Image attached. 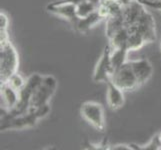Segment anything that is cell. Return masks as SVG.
<instances>
[{
  "label": "cell",
  "mask_w": 161,
  "mask_h": 150,
  "mask_svg": "<svg viewBox=\"0 0 161 150\" xmlns=\"http://www.w3.org/2000/svg\"><path fill=\"white\" fill-rule=\"evenodd\" d=\"M146 8H152L161 12V0H137Z\"/></svg>",
  "instance_id": "cell-18"
},
{
  "label": "cell",
  "mask_w": 161,
  "mask_h": 150,
  "mask_svg": "<svg viewBox=\"0 0 161 150\" xmlns=\"http://www.w3.org/2000/svg\"><path fill=\"white\" fill-rule=\"evenodd\" d=\"M19 101V91L8 83L1 84V110L10 111L16 107Z\"/></svg>",
  "instance_id": "cell-10"
},
{
  "label": "cell",
  "mask_w": 161,
  "mask_h": 150,
  "mask_svg": "<svg viewBox=\"0 0 161 150\" xmlns=\"http://www.w3.org/2000/svg\"><path fill=\"white\" fill-rule=\"evenodd\" d=\"M134 0H117V2L121 5L122 7H126L128 6V5H130Z\"/></svg>",
  "instance_id": "cell-20"
},
{
  "label": "cell",
  "mask_w": 161,
  "mask_h": 150,
  "mask_svg": "<svg viewBox=\"0 0 161 150\" xmlns=\"http://www.w3.org/2000/svg\"><path fill=\"white\" fill-rule=\"evenodd\" d=\"M57 87V81L53 76H43L40 83L36 86L30 101V109H38L48 105Z\"/></svg>",
  "instance_id": "cell-5"
},
{
  "label": "cell",
  "mask_w": 161,
  "mask_h": 150,
  "mask_svg": "<svg viewBox=\"0 0 161 150\" xmlns=\"http://www.w3.org/2000/svg\"><path fill=\"white\" fill-rule=\"evenodd\" d=\"M107 84V100L109 107L112 110H117L121 108L124 104L123 90L116 86L110 79L106 81Z\"/></svg>",
  "instance_id": "cell-12"
},
{
  "label": "cell",
  "mask_w": 161,
  "mask_h": 150,
  "mask_svg": "<svg viewBox=\"0 0 161 150\" xmlns=\"http://www.w3.org/2000/svg\"><path fill=\"white\" fill-rule=\"evenodd\" d=\"M111 50H112V48H111L110 44H108L103 50V53L96 65L95 71H94L93 80L95 82H101V81L106 82L111 78V75H112L114 71L110 58Z\"/></svg>",
  "instance_id": "cell-8"
},
{
  "label": "cell",
  "mask_w": 161,
  "mask_h": 150,
  "mask_svg": "<svg viewBox=\"0 0 161 150\" xmlns=\"http://www.w3.org/2000/svg\"><path fill=\"white\" fill-rule=\"evenodd\" d=\"M8 25H9V19L8 16L4 12L0 13V42L8 40Z\"/></svg>",
  "instance_id": "cell-16"
},
{
  "label": "cell",
  "mask_w": 161,
  "mask_h": 150,
  "mask_svg": "<svg viewBox=\"0 0 161 150\" xmlns=\"http://www.w3.org/2000/svg\"><path fill=\"white\" fill-rule=\"evenodd\" d=\"M49 111H50V107L49 105H46L38 109H30L28 112L18 116L1 119L0 129L1 131H5L8 129H24L33 127L37 124L38 120L45 117Z\"/></svg>",
  "instance_id": "cell-3"
},
{
  "label": "cell",
  "mask_w": 161,
  "mask_h": 150,
  "mask_svg": "<svg viewBox=\"0 0 161 150\" xmlns=\"http://www.w3.org/2000/svg\"><path fill=\"white\" fill-rule=\"evenodd\" d=\"M83 1H85V0H58V1H54L55 3H71V4H79Z\"/></svg>",
  "instance_id": "cell-19"
},
{
  "label": "cell",
  "mask_w": 161,
  "mask_h": 150,
  "mask_svg": "<svg viewBox=\"0 0 161 150\" xmlns=\"http://www.w3.org/2000/svg\"><path fill=\"white\" fill-rule=\"evenodd\" d=\"M47 10L55 15L61 16L65 18L72 27L75 29L77 24H78L79 17L76 13V5L71 3H55L51 2L47 5Z\"/></svg>",
  "instance_id": "cell-9"
},
{
  "label": "cell",
  "mask_w": 161,
  "mask_h": 150,
  "mask_svg": "<svg viewBox=\"0 0 161 150\" xmlns=\"http://www.w3.org/2000/svg\"><path fill=\"white\" fill-rule=\"evenodd\" d=\"M42 77L43 76L39 74H32L27 79L25 85L19 90V101L16 105V107L10 111L1 110V119L11 118L14 117V116H18L28 112L30 110V101L32 94L34 92L36 86L42 80Z\"/></svg>",
  "instance_id": "cell-4"
},
{
  "label": "cell",
  "mask_w": 161,
  "mask_h": 150,
  "mask_svg": "<svg viewBox=\"0 0 161 150\" xmlns=\"http://www.w3.org/2000/svg\"><path fill=\"white\" fill-rule=\"evenodd\" d=\"M158 137H159V139H160V141H161V132L158 133Z\"/></svg>",
  "instance_id": "cell-22"
},
{
  "label": "cell",
  "mask_w": 161,
  "mask_h": 150,
  "mask_svg": "<svg viewBox=\"0 0 161 150\" xmlns=\"http://www.w3.org/2000/svg\"><path fill=\"white\" fill-rule=\"evenodd\" d=\"M110 149H115V150H118V149H127V150H130V149H132L131 148V145H125V144H123V145H115L114 147H111Z\"/></svg>",
  "instance_id": "cell-21"
},
{
  "label": "cell",
  "mask_w": 161,
  "mask_h": 150,
  "mask_svg": "<svg viewBox=\"0 0 161 150\" xmlns=\"http://www.w3.org/2000/svg\"><path fill=\"white\" fill-rule=\"evenodd\" d=\"M160 47H161V42H160Z\"/></svg>",
  "instance_id": "cell-23"
},
{
  "label": "cell",
  "mask_w": 161,
  "mask_h": 150,
  "mask_svg": "<svg viewBox=\"0 0 161 150\" xmlns=\"http://www.w3.org/2000/svg\"><path fill=\"white\" fill-rule=\"evenodd\" d=\"M19 56L11 41L0 42V82L5 83L13 74L17 73Z\"/></svg>",
  "instance_id": "cell-2"
},
{
  "label": "cell",
  "mask_w": 161,
  "mask_h": 150,
  "mask_svg": "<svg viewBox=\"0 0 161 150\" xmlns=\"http://www.w3.org/2000/svg\"><path fill=\"white\" fill-rule=\"evenodd\" d=\"M110 80L123 91L134 90L140 87L130 60H127L119 68L115 69L111 75Z\"/></svg>",
  "instance_id": "cell-6"
},
{
  "label": "cell",
  "mask_w": 161,
  "mask_h": 150,
  "mask_svg": "<svg viewBox=\"0 0 161 150\" xmlns=\"http://www.w3.org/2000/svg\"><path fill=\"white\" fill-rule=\"evenodd\" d=\"M80 113L88 123L91 124L94 128L103 131L105 128L104 111L101 104L97 102L88 101L82 104Z\"/></svg>",
  "instance_id": "cell-7"
},
{
  "label": "cell",
  "mask_w": 161,
  "mask_h": 150,
  "mask_svg": "<svg viewBox=\"0 0 161 150\" xmlns=\"http://www.w3.org/2000/svg\"><path fill=\"white\" fill-rule=\"evenodd\" d=\"M127 53H128V50L125 48H112L110 58H111V63H112L113 70L119 68L122 64L126 62Z\"/></svg>",
  "instance_id": "cell-14"
},
{
  "label": "cell",
  "mask_w": 161,
  "mask_h": 150,
  "mask_svg": "<svg viewBox=\"0 0 161 150\" xmlns=\"http://www.w3.org/2000/svg\"><path fill=\"white\" fill-rule=\"evenodd\" d=\"M5 83H6V82H5ZM7 83L10 86H12L14 89L19 91L21 88L25 85L26 81H24V79L22 78L21 75H19L18 73H15V74H13L12 76L10 77L9 80L7 81Z\"/></svg>",
  "instance_id": "cell-17"
},
{
  "label": "cell",
  "mask_w": 161,
  "mask_h": 150,
  "mask_svg": "<svg viewBox=\"0 0 161 150\" xmlns=\"http://www.w3.org/2000/svg\"><path fill=\"white\" fill-rule=\"evenodd\" d=\"M102 19H104L103 16L99 13V11L96 10L89 14L88 16L84 18H80L78 21V24H77L75 30L79 31L81 33H85L88 30H90L92 27L95 26L97 23H99Z\"/></svg>",
  "instance_id": "cell-13"
},
{
  "label": "cell",
  "mask_w": 161,
  "mask_h": 150,
  "mask_svg": "<svg viewBox=\"0 0 161 150\" xmlns=\"http://www.w3.org/2000/svg\"><path fill=\"white\" fill-rule=\"evenodd\" d=\"M97 8L98 6H96L95 4L85 0V1L76 5V13L79 18H84L89 14H91L92 12H94V11H96Z\"/></svg>",
  "instance_id": "cell-15"
},
{
  "label": "cell",
  "mask_w": 161,
  "mask_h": 150,
  "mask_svg": "<svg viewBox=\"0 0 161 150\" xmlns=\"http://www.w3.org/2000/svg\"><path fill=\"white\" fill-rule=\"evenodd\" d=\"M133 70L135 72V75L139 82V85H143L149 79L151 78L153 73V67L149 60L146 58L137 59V60H130Z\"/></svg>",
  "instance_id": "cell-11"
},
{
  "label": "cell",
  "mask_w": 161,
  "mask_h": 150,
  "mask_svg": "<svg viewBox=\"0 0 161 150\" xmlns=\"http://www.w3.org/2000/svg\"><path fill=\"white\" fill-rule=\"evenodd\" d=\"M106 20V36L112 48L133 51L156 39L152 15L137 0Z\"/></svg>",
  "instance_id": "cell-1"
}]
</instances>
